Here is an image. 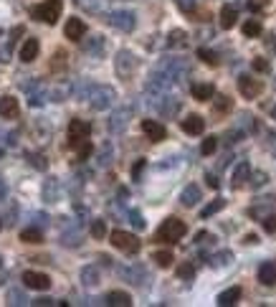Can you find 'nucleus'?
Here are the masks:
<instances>
[{"label":"nucleus","mask_w":276,"mask_h":307,"mask_svg":"<svg viewBox=\"0 0 276 307\" xmlns=\"http://www.w3.org/2000/svg\"><path fill=\"white\" fill-rule=\"evenodd\" d=\"M18 114H20L18 99L10 97V94L0 97V117H3V120H18Z\"/></svg>","instance_id":"15"},{"label":"nucleus","mask_w":276,"mask_h":307,"mask_svg":"<svg viewBox=\"0 0 276 307\" xmlns=\"http://www.w3.org/2000/svg\"><path fill=\"white\" fill-rule=\"evenodd\" d=\"M223 206H225V201H223V198H215L213 203H208L206 208L200 211V219H210V216H213V214H218Z\"/></svg>","instance_id":"33"},{"label":"nucleus","mask_w":276,"mask_h":307,"mask_svg":"<svg viewBox=\"0 0 276 307\" xmlns=\"http://www.w3.org/2000/svg\"><path fill=\"white\" fill-rule=\"evenodd\" d=\"M66 54L64 51H56L54 54V61H51V72H61V69H66Z\"/></svg>","instance_id":"38"},{"label":"nucleus","mask_w":276,"mask_h":307,"mask_svg":"<svg viewBox=\"0 0 276 307\" xmlns=\"http://www.w3.org/2000/svg\"><path fill=\"white\" fill-rule=\"evenodd\" d=\"M91 150H94V148H91L89 143H84V145H79V160H86V157L91 155Z\"/></svg>","instance_id":"54"},{"label":"nucleus","mask_w":276,"mask_h":307,"mask_svg":"<svg viewBox=\"0 0 276 307\" xmlns=\"http://www.w3.org/2000/svg\"><path fill=\"white\" fill-rule=\"evenodd\" d=\"M248 180H251V188H261L269 178H266V173H251V178H248Z\"/></svg>","instance_id":"47"},{"label":"nucleus","mask_w":276,"mask_h":307,"mask_svg":"<svg viewBox=\"0 0 276 307\" xmlns=\"http://www.w3.org/2000/svg\"><path fill=\"white\" fill-rule=\"evenodd\" d=\"M246 8H248L251 13H261V10H266V8H269V0H248V3H246Z\"/></svg>","instance_id":"44"},{"label":"nucleus","mask_w":276,"mask_h":307,"mask_svg":"<svg viewBox=\"0 0 276 307\" xmlns=\"http://www.w3.org/2000/svg\"><path fill=\"white\" fill-rule=\"evenodd\" d=\"M61 10H64V0H43L41 5H33L31 8V15L41 23H48L54 26L59 18H61Z\"/></svg>","instance_id":"3"},{"label":"nucleus","mask_w":276,"mask_h":307,"mask_svg":"<svg viewBox=\"0 0 276 307\" xmlns=\"http://www.w3.org/2000/svg\"><path fill=\"white\" fill-rule=\"evenodd\" d=\"M152 259H155V262H157V267H162V269H167V267L175 262L172 251H155V254H152Z\"/></svg>","instance_id":"31"},{"label":"nucleus","mask_w":276,"mask_h":307,"mask_svg":"<svg viewBox=\"0 0 276 307\" xmlns=\"http://www.w3.org/2000/svg\"><path fill=\"white\" fill-rule=\"evenodd\" d=\"M41 196L46 203H56L61 198V180L59 178H46L41 185Z\"/></svg>","instance_id":"11"},{"label":"nucleus","mask_w":276,"mask_h":307,"mask_svg":"<svg viewBox=\"0 0 276 307\" xmlns=\"http://www.w3.org/2000/svg\"><path fill=\"white\" fill-rule=\"evenodd\" d=\"M79 277H81V285H84V287H96V285H99V279H102V277H99V269H96L94 264L84 267Z\"/></svg>","instance_id":"23"},{"label":"nucleus","mask_w":276,"mask_h":307,"mask_svg":"<svg viewBox=\"0 0 276 307\" xmlns=\"http://www.w3.org/2000/svg\"><path fill=\"white\" fill-rule=\"evenodd\" d=\"M38 38H26L23 41V46H20V51H18V56H20V61L23 64H31V61H36L38 59Z\"/></svg>","instance_id":"16"},{"label":"nucleus","mask_w":276,"mask_h":307,"mask_svg":"<svg viewBox=\"0 0 276 307\" xmlns=\"http://www.w3.org/2000/svg\"><path fill=\"white\" fill-rule=\"evenodd\" d=\"M259 282L274 287L276 285V262H266V264L259 267Z\"/></svg>","instance_id":"21"},{"label":"nucleus","mask_w":276,"mask_h":307,"mask_svg":"<svg viewBox=\"0 0 276 307\" xmlns=\"http://www.w3.org/2000/svg\"><path fill=\"white\" fill-rule=\"evenodd\" d=\"M198 201H200V188H198V185H185L183 193H180V203L190 208V206H195Z\"/></svg>","instance_id":"22"},{"label":"nucleus","mask_w":276,"mask_h":307,"mask_svg":"<svg viewBox=\"0 0 276 307\" xmlns=\"http://www.w3.org/2000/svg\"><path fill=\"white\" fill-rule=\"evenodd\" d=\"M104 49H107V43H104V38H102V36H91V38H86V41H84V51H86L89 56H94V59L104 56Z\"/></svg>","instance_id":"19"},{"label":"nucleus","mask_w":276,"mask_h":307,"mask_svg":"<svg viewBox=\"0 0 276 307\" xmlns=\"http://www.w3.org/2000/svg\"><path fill=\"white\" fill-rule=\"evenodd\" d=\"M112 155H114L112 145H109V143H104V145H102V150H99V155H96V162H99V165H109V162H112Z\"/></svg>","instance_id":"35"},{"label":"nucleus","mask_w":276,"mask_h":307,"mask_svg":"<svg viewBox=\"0 0 276 307\" xmlns=\"http://www.w3.org/2000/svg\"><path fill=\"white\" fill-rule=\"evenodd\" d=\"M215 148H218V137H206V140H203V145H200V153H203V155H213V153H215Z\"/></svg>","instance_id":"43"},{"label":"nucleus","mask_w":276,"mask_h":307,"mask_svg":"<svg viewBox=\"0 0 276 307\" xmlns=\"http://www.w3.org/2000/svg\"><path fill=\"white\" fill-rule=\"evenodd\" d=\"M208 239H213V236H210V233H206V231L195 233V244H203V241H208Z\"/></svg>","instance_id":"58"},{"label":"nucleus","mask_w":276,"mask_h":307,"mask_svg":"<svg viewBox=\"0 0 276 307\" xmlns=\"http://www.w3.org/2000/svg\"><path fill=\"white\" fill-rule=\"evenodd\" d=\"M238 300H241V287H231V290H225V292H220V295H218V305H220V307L236 305Z\"/></svg>","instance_id":"26"},{"label":"nucleus","mask_w":276,"mask_h":307,"mask_svg":"<svg viewBox=\"0 0 276 307\" xmlns=\"http://www.w3.org/2000/svg\"><path fill=\"white\" fill-rule=\"evenodd\" d=\"M119 274H122L127 282L137 285V287L147 285V279H149V274H147V269H144V267H122V269H119Z\"/></svg>","instance_id":"14"},{"label":"nucleus","mask_w":276,"mask_h":307,"mask_svg":"<svg viewBox=\"0 0 276 307\" xmlns=\"http://www.w3.org/2000/svg\"><path fill=\"white\" fill-rule=\"evenodd\" d=\"M241 31H243V36L256 38V36H261V23H259V20H246Z\"/></svg>","instance_id":"32"},{"label":"nucleus","mask_w":276,"mask_h":307,"mask_svg":"<svg viewBox=\"0 0 276 307\" xmlns=\"http://www.w3.org/2000/svg\"><path fill=\"white\" fill-rule=\"evenodd\" d=\"M155 107H157V112H160L162 117H175V114L180 112V99L167 97V94H160V97L155 99Z\"/></svg>","instance_id":"8"},{"label":"nucleus","mask_w":276,"mask_h":307,"mask_svg":"<svg viewBox=\"0 0 276 307\" xmlns=\"http://www.w3.org/2000/svg\"><path fill=\"white\" fill-rule=\"evenodd\" d=\"M178 277H180V279H193V277H195V267H193L190 262L180 264V267H178Z\"/></svg>","instance_id":"42"},{"label":"nucleus","mask_w":276,"mask_h":307,"mask_svg":"<svg viewBox=\"0 0 276 307\" xmlns=\"http://www.w3.org/2000/svg\"><path fill=\"white\" fill-rule=\"evenodd\" d=\"M261 81L259 79H251V77H238V91L246 97V99H256L261 94Z\"/></svg>","instance_id":"13"},{"label":"nucleus","mask_w":276,"mask_h":307,"mask_svg":"<svg viewBox=\"0 0 276 307\" xmlns=\"http://www.w3.org/2000/svg\"><path fill=\"white\" fill-rule=\"evenodd\" d=\"M26 155L31 157V165H33V168H38V170H46V168H48L46 155H41V153H26Z\"/></svg>","instance_id":"39"},{"label":"nucleus","mask_w":276,"mask_h":307,"mask_svg":"<svg viewBox=\"0 0 276 307\" xmlns=\"http://www.w3.org/2000/svg\"><path fill=\"white\" fill-rule=\"evenodd\" d=\"M175 5H178L183 13H193V10H195V0H175Z\"/></svg>","instance_id":"50"},{"label":"nucleus","mask_w":276,"mask_h":307,"mask_svg":"<svg viewBox=\"0 0 276 307\" xmlns=\"http://www.w3.org/2000/svg\"><path fill=\"white\" fill-rule=\"evenodd\" d=\"M130 117H132V109H130V107H127V109L122 107V109L112 112V117H109V122H107L109 132H124L127 125H130Z\"/></svg>","instance_id":"9"},{"label":"nucleus","mask_w":276,"mask_h":307,"mask_svg":"<svg viewBox=\"0 0 276 307\" xmlns=\"http://www.w3.org/2000/svg\"><path fill=\"white\" fill-rule=\"evenodd\" d=\"M0 267H3V259H0Z\"/></svg>","instance_id":"63"},{"label":"nucleus","mask_w":276,"mask_h":307,"mask_svg":"<svg viewBox=\"0 0 276 307\" xmlns=\"http://www.w3.org/2000/svg\"><path fill=\"white\" fill-rule=\"evenodd\" d=\"M185 221H180V219H175V216H170V219H165L162 221V226L157 229L155 233V241H160V244H175V241H180L183 236H185Z\"/></svg>","instance_id":"1"},{"label":"nucleus","mask_w":276,"mask_h":307,"mask_svg":"<svg viewBox=\"0 0 276 307\" xmlns=\"http://www.w3.org/2000/svg\"><path fill=\"white\" fill-rule=\"evenodd\" d=\"M266 43H269V46H274V49H276V36H269V38H266Z\"/></svg>","instance_id":"61"},{"label":"nucleus","mask_w":276,"mask_h":307,"mask_svg":"<svg viewBox=\"0 0 276 307\" xmlns=\"http://www.w3.org/2000/svg\"><path fill=\"white\" fill-rule=\"evenodd\" d=\"M231 262H233V254H231V251H218L215 256H210V262H208V264H210V267H215V269H220V267H228Z\"/></svg>","instance_id":"29"},{"label":"nucleus","mask_w":276,"mask_h":307,"mask_svg":"<svg viewBox=\"0 0 276 307\" xmlns=\"http://www.w3.org/2000/svg\"><path fill=\"white\" fill-rule=\"evenodd\" d=\"M10 51H13V43L8 41L5 46H0V64H8L10 61Z\"/></svg>","instance_id":"49"},{"label":"nucleus","mask_w":276,"mask_h":307,"mask_svg":"<svg viewBox=\"0 0 276 307\" xmlns=\"http://www.w3.org/2000/svg\"><path fill=\"white\" fill-rule=\"evenodd\" d=\"M5 198H8V185H5V180L0 178V203H3Z\"/></svg>","instance_id":"57"},{"label":"nucleus","mask_w":276,"mask_h":307,"mask_svg":"<svg viewBox=\"0 0 276 307\" xmlns=\"http://www.w3.org/2000/svg\"><path fill=\"white\" fill-rule=\"evenodd\" d=\"M91 135V125L84 120H71L69 122V148H79L89 140Z\"/></svg>","instance_id":"6"},{"label":"nucleus","mask_w":276,"mask_h":307,"mask_svg":"<svg viewBox=\"0 0 276 307\" xmlns=\"http://www.w3.org/2000/svg\"><path fill=\"white\" fill-rule=\"evenodd\" d=\"M109 241L119 249V251H124V254H137L139 251V239L135 233H130V231H112L109 233Z\"/></svg>","instance_id":"4"},{"label":"nucleus","mask_w":276,"mask_h":307,"mask_svg":"<svg viewBox=\"0 0 276 307\" xmlns=\"http://www.w3.org/2000/svg\"><path fill=\"white\" fill-rule=\"evenodd\" d=\"M215 109H218V112H231V109H233V102H231V97H225V94L215 97Z\"/></svg>","instance_id":"41"},{"label":"nucleus","mask_w":276,"mask_h":307,"mask_svg":"<svg viewBox=\"0 0 276 307\" xmlns=\"http://www.w3.org/2000/svg\"><path fill=\"white\" fill-rule=\"evenodd\" d=\"M243 244H259V236H256V233H246V236H243Z\"/></svg>","instance_id":"59"},{"label":"nucleus","mask_w":276,"mask_h":307,"mask_svg":"<svg viewBox=\"0 0 276 307\" xmlns=\"http://www.w3.org/2000/svg\"><path fill=\"white\" fill-rule=\"evenodd\" d=\"M109 307H130L132 305V297L127 295V292H119V290H114V292H109L107 295V300H104Z\"/></svg>","instance_id":"24"},{"label":"nucleus","mask_w":276,"mask_h":307,"mask_svg":"<svg viewBox=\"0 0 276 307\" xmlns=\"http://www.w3.org/2000/svg\"><path fill=\"white\" fill-rule=\"evenodd\" d=\"M28 300H26V295H23V290H18V287H13L10 292H8V305H26Z\"/></svg>","instance_id":"36"},{"label":"nucleus","mask_w":276,"mask_h":307,"mask_svg":"<svg viewBox=\"0 0 276 307\" xmlns=\"http://www.w3.org/2000/svg\"><path fill=\"white\" fill-rule=\"evenodd\" d=\"M236 20H238V13H236V8L233 5H223L220 8V28H233L236 26Z\"/></svg>","instance_id":"25"},{"label":"nucleus","mask_w":276,"mask_h":307,"mask_svg":"<svg viewBox=\"0 0 276 307\" xmlns=\"http://www.w3.org/2000/svg\"><path fill=\"white\" fill-rule=\"evenodd\" d=\"M185 43H188L185 31H170V36H167V46H170V49H175V46H185Z\"/></svg>","instance_id":"30"},{"label":"nucleus","mask_w":276,"mask_h":307,"mask_svg":"<svg viewBox=\"0 0 276 307\" xmlns=\"http://www.w3.org/2000/svg\"><path fill=\"white\" fill-rule=\"evenodd\" d=\"M206 183L210 185V188H218V185H220V183H218V178H215L213 173H206Z\"/></svg>","instance_id":"56"},{"label":"nucleus","mask_w":276,"mask_h":307,"mask_svg":"<svg viewBox=\"0 0 276 307\" xmlns=\"http://www.w3.org/2000/svg\"><path fill=\"white\" fill-rule=\"evenodd\" d=\"M137 66H139V61L132 51H119L117 59H114V69H117V74L122 79H130L137 72Z\"/></svg>","instance_id":"5"},{"label":"nucleus","mask_w":276,"mask_h":307,"mask_svg":"<svg viewBox=\"0 0 276 307\" xmlns=\"http://www.w3.org/2000/svg\"><path fill=\"white\" fill-rule=\"evenodd\" d=\"M271 117H274V120H276V107H274V109H271Z\"/></svg>","instance_id":"62"},{"label":"nucleus","mask_w":276,"mask_h":307,"mask_svg":"<svg viewBox=\"0 0 276 307\" xmlns=\"http://www.w3.org/2000/svg\"><path fill=\"white\" fill-rule=\"evenodd\" d=\"M23 285L31 290H48L51 287V277L43 272H23Z\"/></svg>","instance_id":"12"},{"label":"nucleus","mask_w":276,"mask_h":307,"mask_svg":"<svg viewBox=\"0 0 276 307\" xmlns=\"http://www.w3.org/2000/svg\"><path fill=\"white\" fill-rule=\"evenodd\" d=\"M107 20H109L114 28L124 31V33H132L135 26H137V15H135L132 10H114V13H109Z\"/></svg>","instance_id":"7"},{"label":"nucleus","mask_w":276,"mask_h":307,"mask_svg":"<svg viewBox=\"0 0 276 307\" xmlns=\"http://www.w3.org/2000/svg\"><path fill=\"white\" fill-rule=\"evenodd\" d=\"M254 69L261 72V74H266V72H271V64L266 59H254Z\"/></svg>","instance_id":"48"},{"label":"nucleus","mask_w":276,"mask_h":307,"mask_svg":"<svg viewBox=\"0 0 276 307\" xmlns=\"http://www.w3.org/2000/svg\"><path fill=\"white\" fill-rule=\"evenodd\" d=\"M15 216H18V211H15V203H10V211H8V216L3 219V224H5V226H13V224H15Z\"/></svg>","instance_id":"52"},{"label":"nucleus","mask_w":276,"mask_h":307,"mask_svg":"<svg viewBox=\"0 0 276 307\" xmlns=\"http://www.w3.org/2000/svg\"><path fill=\"white\" fill-rule=\"evenodd\" d=\"M213 94H215L213 84H193V97H195L198 102H208V99H213Z\"/></svg>","instance_id":"27"},{"label":"nucleus","mask_w":276,"mask_h":307,"mask_svg":"<svg viewBox=\"0 0 276 307\" xmlns=\"http://www.w3.org/2000/svg\"><path fill=\"white\" fill-rule=\"evenodd\" d=\"M20 241H26V244H41V241H43V233H41V229H36V226H28V229L20 231Z\"/></svg>","instance_id":"28"},{"label":"nucleus","mask_w":276,"mask_h":307,"mask_svg":"<svg viewBox=\"0 0 276 307\" xmlns=\"http://www.w3.org/2000/svg\"><path fill=\"white\" fill-rule=\"evenodd\" d=\"M91 236L94 239H104L107 236V221H102V219L91 221Z\"/></svg>","instance_id":"40"},{"label":"nucleus","mask_w":276,"mask_h":307,"mask_svg":"<svg viewBox=\"0 0 276 307\" xmlns=\"http://www.w3.org/2000/svg\"><path fill=\"white\" fill-rule=\"evenodd\" d=\"M31 305H36V307H51V305H59L56 300H51V297H38V300H33Z\"/></svg>","instance_id":"53"},{"label":"nucleus","mask_w":276,"mask_h":307,"mask_svg":"<svg viewBox=\"0 0 276 307\" xmlns=\"http://www.w3.org/2000/svg\"><path fill=\"white\" fill-rule=\"evenodd\" d=\"M180 127H183V132H188V135H200V132L206 130V120H203L200 114H188L185 120H180Z\"/></svg>","instance_id":"17"},{"label":"nucleus","mask_w":276,"mask_h":307,"mask_svg":"<svg viewBox=\"0 0 276 307\" xmlns=\"http://www.w3.org/2000/svg\"><path fill=\"white\" fill-rule=\"evenodd\" d=\"M69 94H71V86H69V84H66V86H64V84H59V86H54V91H51V99H54V102H64Z\"/></svg>","instance_id":"37"},{"label":"nucleus","mask_w":276,"mask_h":307,"mask_svg":"<svg viewBox=\"0 0 276 307\" xmlns=\"http://www.w3.org/2000/svg\"><path fill=\"white\" fill-rule=\"evenodd\" d=\"M64 33H66V38H71V41H81L84 33H86V26H84L81 18H69L66 26H64Z\"/></svg>","instance_id":"18"},{"label":"nucleus","mask_w":276,"mask_h":307,"mask_svg":"<svg viewBox=\"0 0 276 307\" xmlns=\"http://www.w3.org/2000/svg\"><path fill=\"white\" fill-rule=\"evenodd\" d=\"M79 5H84V8H89V10H94L96 8V0H76Z\"/></svg>","instance_id":"60"},{"label":"nucleus","mask_w":276,"mask_h":307,"mask_svg":"<svg viewBox=\"0 0 276 307\" xmlns=\"http://www.w3.org/2000/svg\"><path fill=\"white\" fill-rule=\"evenodd\" d=\"M198 59L208 64V66H218V54L210 51V49H198Z\"/></svg>","instance_id":"34"},{"label":"nucleus","mask_w":276,"mask_h":307,"mask_svg":"<svg viewBox=\"0 0 276 307\" xmlns=\"http://www.w3.org/2000/svg\"><path fill=\"white\" fill-rule=\"evenodd\" d=\"M261 226H264V231H266V233H274V231H276V214L264 216V219H261Z\"/></svg>","instance_id":"45"},{"label":"nucleus","mask_w":276,"mask_h":307,"mask_svg":"<svg viewBox=\"0 0 276 307\" xmlns=\"http://www.w3.org/2000/svg\"><path fill=\"white\" fill-rule=\"evenodd\" d=\"M130 219H132V226H135V229H139V231L147 226V224H144V219L139 216V211H130Z\"/></svg>","instance_id":"51"},{"label":"nucleus","mask_w":276,"mask_h":307,"mask_svg":"<svg viewBox=\"0 0 276 307\" xmlns=\"http://www.w3.org/2000/svg\"><path fill=\"white\" fill-rule=\"evenodd\" d=\"M248 178H251V165H248V162H238V168L233 170L231 185H233V188H243Z\"/></svg>","instance_id":"20"},{"label":"nucleus","mask_w":276,"mask_h":307,"mask_svg":"<svg viewBox=\"0 0 276 307\" xmlns=\"http://www.w3.org/2000/svg\"><path fill=\"white\" fill-rule=\"evenodd\" d=\"M0 229H3V221H0Z\"/></svg>","instance_id":"64"},{"label":"nucleus","mask_w":276,"mask_h":307,"mask_svg":"<svg viewBox=\"0 0 276 307\" xmlns=\"http://www.w3.org/2000/svg\"><path fill=\"white\" fill-rule=\"evenodd\" d=\"M31 219H33L31 224H33L36 229H46V226H48V216H46V214H31Z\"/></svg>","instance_id":"46"},{"label":"nucleus","mask_w":276,"mask_h":307,"mask_svg":"<svg viewBox=\"0 0 276 307\" xmlns=\"http://www.w3.org/2000/svg\"><path fill=\"white\" fill-rule=\"evenodd\" d=\"M86 99H89V104H91L96 112H104V109H109V107L114 104L117 91H114L109 84H94V86L89 89Z\"/></svg>","instance_id":"2"},{"label":"nucleus","mask_w":276,"mask_h":307,"mask_svg":"<svg viewBox=\"0 0 276 307\" xmlns=\"http://www.w3.org/2000/svg\"><path fill=\"white\" fill-rule=\"evenodd\" d=\"M142 132H144L152 143H162V140L167 137L165 125H160L157 120H142Z\"/></svg>","instance_id":"10"},{"label":"nucleus","mask_w":276,"mask_h":307,"mask_svg":"<svg viewBox=\"0 0 276 307\" xmlns=\"http://www.w3.org/2000/svg\"><path fill=\"white\" fill-rule=\"evenodd\" d=\"M144 165H147L144 160H137V162H135V168H132V178H135V180H139V175H142Z\"/></svg>","instance_id":"55"}]
</instances>
